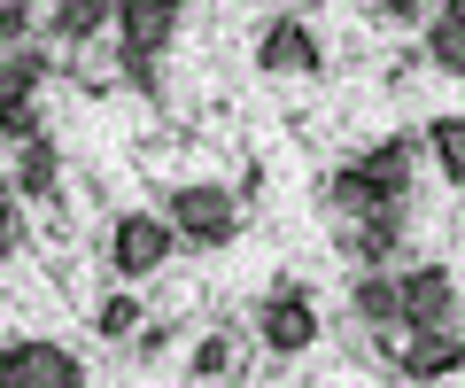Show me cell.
I'll return each instance as SVG.
<instances>
[{
	"label": "cell",
	"mask_w": 465,
	"mask_h": 388,
	"mask_svg": "<svg viewBox=\"0 0 465 388\" xmlns=\"http://www.w3.org/2000/svg\"><path fill=\"white\" fill-rule=\"evenodd\" d=\"M411 194V140H381V148H365V155H349L341 171L326 179V203L333 210H388V203H403Z\"/></svg>",
	"instance_id": "obj_1"
},
{
	"label": "cell",
	"mask_w": 465,
	"mask_h": 388,
	"mask_svg": "<svg viewBox=\"0 0 465 388\" xmlns=\"http://www.w3.org/2000/svg\"><path fill=\"white\" fill-rule=\"evenodd\" d=\"M163 218H171V234L186 249H225L241 234V194L232 186H210V179H186V186L163 194Z\"/></svg>",
	"instance_id": "obj_2"
},
{
	"label": "cell",
	"mask_w": 465,
	"mask_h": 388,
	"mask_svg": "<svg viewBox=\"0 0 465 388\" xmlns=\"http://www.w3.org/2000/svg\"><path fill=\"white\" fill-rule=\"evenodd\" d=\"M171 249H179V234H171L163 210H124V218L109 225V272H124V280H148V272H163Z\"/></svg>",
	"instance_id": "obj_3"
},
{
	"label": "cell",
	"mask_w": 465,
	"mask_h": 388,
	"mask_svg": "<svg viewBox=\"0 0 465 388\" xmlns=\"http://www.w3.org/2000/svg\"><path fill=\"white\" fill-rule=\"evenodd\" d=\"M179 24H186V0H116V55H124V70L155 63L179 39Z\"/></svg>",
	"instance_id": "obj_4"
},
{
	"label": "cell",
	"mask_w": 465,
	"mask_h": 388,
	"mask_svg": "<svg viewBox=\"0 0 465 388\" xmlns=\"http://www.w3.org/2000/svg\"><path fill=\"white\" fill-rule=\"evenodd\" d=\"M256 70L264 78H318L326 70V47H318V32L302 16H272L256 32Z\"/></svg>",
	"instance_id": "obj_5"
},
{
	"label": "cell",
	"mask_w": 465,
	"mask_h": 388,
	"mask_svg": "<svg viewBox=\"0 0 465 388\" xmlns=\"http://www.w3.org/2000/svg\"><path fill=\"white\" fill-rule=\"evenodd\" d=\"M256 334H264L272 357H302V350L318 342V311H311V295H302V287H272L264 303H256Z\"/></svg>",
	"instance_id": "obj_6"
},
{
	"label": "cell",
	"mask_w": 465,
	"mask_h": 388,
	"mask_svg": "<svg viewBox=\"0 0 465 388\" xmlns=\"http://www.w3.org/2000/svg\"><path fill=\"white\" fill-rule=\"evenodd\" d=\"M396 373L403 381H450V373H465V334L458 326H411L396 350Z\"/></svg>",
	"instance_id": "obj_7"
},
{
	"label": "cell",
	"mask_w": 465,
	"mask_h": 388,
	"mask_svg": "<svg viewBox=\"0 0 465 388\" xmlns=\"http://www.w3.org/2000/svg\"><path fill=\"white\" fill-rule=\"evenodd\" d=\"M403 326H458V272L450 264L403 272Z\"/></svg>",
	"instance_id": "obj_8"
},
{
	"label": "cell",
	"mask_w": 465,
	"mask_h": 388,
	"mask_svg": "<svg viewBox=\"0 0 465 388\" xmlns=\"http://www.w3.org/2000/svg\"><path fill=\"white\" fill-rule=\"evenodd\" d=\"M341 249H349V264H388V256L403 249V203H388V210H357L349 218V234H341Z\"/></svg>",
	"instance_id": "obj_9"
},
{
	"label": "cell",
	"mask_w": 465,
	"mask_h": 388,
	"mask_svg": "<svg viewBox=\"0 0 465 388\" xmlns=\"http://www.w3.org/2000/svg\"><path fill=\"white\" fill-rule=\"evenodd\" d=\"M349 311H357V319L372 326V334H381V326H396L403 319V272H357V287H349Z\"/></svg>",
	"instance_id": "obj_10"
},
{
	"label": "cell",
	"mask_w": 465,
	"mask_h": 388,
	"mask_svg": "<svg viewBox=\"0 0 465 388\" xmlns=\"http://www.w3.org/2000/svg\"><path fill=\"white\" fill-rule=\"evenodd\" d=\"M39 78H47V55H39V47H8V55H0V124L39 94Z\"/></svg>",
	"instance_id": "obj_11"
},
{
	"label": "cell",
	"mask_w": 465,
	"mask_h": 388,
	"mask_svg": "<svg viewBox=\"0 0 465 388\" xmlns=\"http://www.w3.org/2000/svg\"><path fill=\"white\" fill-rule=\"evenodd\" d=\"M16 388H85V365L63 342H24V381Z\"/></svg>",
	"instance_id": "obj_12"
},
{
	"label": "cell",
	"mask_w": 465,
	"mask_h": 388,
	"mask_svg": "<svg viewBox=\"0 0 465 388\" xmlns=\"http://www.w3.org/2000/svg\"><path fill=\"white\" fill-rule=\"evenodd\" d=\"M54 179H63V155H54V140H16V194H32V203H47Z\"/></svg>",
	"instance_id": "obj_13"
},
{
	"label": "cell",
	"mask_w": 465,
	"mask_h": 388,
	"mask_svg": "<svg viewBox=\"0 0 465 388\" xmlns=\"http://www.w3.org/2000/svg\"><path fill=\"white\" fill-rule=\"evenodd\" d=\"M109 16H116V0H54L47 32H54V47H85V39H94Z\"/></svg>",
	"instance_id": "obj_14"
},
{
	"label": "cell",
	"mask_w": 465,
	"mask_h": 388,
	"mask_svg": "<svg viewBox=\"0 0 465 388\" xmlns=\"http://www.w3.org/2000/svg\"><path fill=\"white\" fill-rule=\"evenodd\" d=\"M427 63L465 78V16H427Z\"/></svg>",
	"instance_id": "obj_15"
},
{
	"label": "cell",
	"mask_w": 465,
	"mask_h": 388,
	"mask_svg": "<svg viewBox=\"0 0 465 388\" xmlns=\"http://www.w3.org/2000/svg\"><path fill=\"white\" fill-rule=\"evenodd\" d=\"M427 148H434V164H442V179L465 186V117H434L427 124Z\"/></svg>",
	"instance_id": "obj_16"
},
{
	"label": "cell",
	"mask_w": 465,
	"mask_h": 388,
	"mask_svg": "<svg viewBox=\"0 0 465 388\" xmlns=\"http://www.w3.org/2000/svg\"><path fill=\"white\" fill-rule=\"evenodd\" d=\"M94 334H101V342H124V334H140V303H133V295H109V303L94 311Z\"/></svg>",
	"instance_id": "obj_17"
},
{
	"label": "cell",
	"mask_w": 465,
	"mask_h": 388,
	"mask_svg": "<svg viewBox=\"0 0 465 388\" xmlns=\"http://www.w3.org/2000/svg\"><path fill=\"white\" fill-rule=\"evenodd\" d=\"M24 32H32V0H0V55L16 47Z\"/></svg>",
	"instance_id": "obj_18"
},
{
	"label": "cell",
	"mask_w": 465,
	"mask_h": 388,
	"mask_svg": "<svg viewBox=\"0 0 465 388\" xmlns=\"http://www.w3.org/2000/svg\"><path fill=\"white\" fill-rule=\"evenodd\" d=\"M225 365H232V342H225V334H210V342L194 350V381H217Z\"/></svg>",
	"instance_id": "obj_19"
},
{
	"label": "cell",
	"mask_w": 465,
	"mask_h": 388,
	"mask_svg": "<svg viewBox=\"0 0 465 388\" xmlns=\"http://www.w3.org/2000/svg\"><path fill=\"white\" fill-rule=\"evenodd\" d=\"M24 249V218H16V203L0 194V256H16Z\"/></svg>",
	"instance_id": "obj_20"
},
{
	"label": "cell",
	"mask_w": 465,
	"mask_h": 388,
	"mask_svg": "<svg viewBox=\"0 0 465 388\" xmlns=\"http://www.w3.org/2000/svg\"><path fill=\"white\" fill-rule=\"evenodd\" d=\"M388 24H427V0H381Z\"/></svg>",
	"instance_id": "obj_21"
},
{
	"label": "cell",
	"mask_w": 465,
	"mask_h": 388,
	"mask_svg": "<svg viewBox=\"0 0 465 388\" xmlns=\"http://www.w3.org/2000/svg\"><path fill=\"white\" fill-rule=\"evenodd\" d=\"M24 381V342H0V388Z\"/></svg>",
	"instance_id": "obj_22"
},
{
	"label": "cell",
	"mask_w": 465,
	"mask_h": 388,
	"mask_svg": "<svg viewBox=\"0 0 465 388\" xmlns=\"http://www.w3.org/2000/svg\"><path fill=\"white\" fill-rule=\"evenodd\" d=\"M442 16H465V0H442Z\"/></svg>",
	"instance_id": "obj_23"
},
{
	"label": "cell",
	"mask_w": 465,
	"mask_h": 388,
	"mask_svg": "<svg viewBox=\"0 0 465 388\" xmlns=\"http://www.w3.org/2000/svg\"><path fill=\"white\" fill-rule=\"evenodd\" d=\"M202 388H217V381H202Z\"/></svg>",
	"instance_id": "obj_24"
}]
</instances>
